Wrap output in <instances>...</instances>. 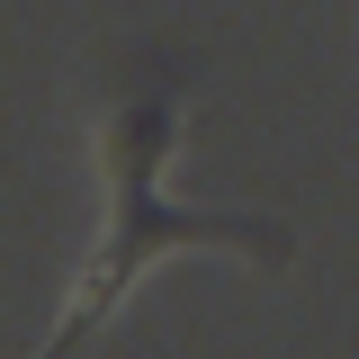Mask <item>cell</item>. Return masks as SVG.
<instances>
[{
	"label": "cell",
	"mask_w": 359,
	"mask_h": 359,
	"mask_svg": "<svg viewBox=\"0 0 359 359\" xmlns=\"http://www.w3.org/2000/svg\"><path fill=\"white\" fill-rule=\"evenodd\" d=\"M180 153V72L162 54H135L126 72L108 81V117H99V180H108V224H99V252L81 261V287L63 306V332H81L126 297L144 269L198 243V252H261V261H287V224L269 216H189L162 198V171Z\"/></svg>",
	"instance_id": "6da1fadb"
}]
</instances>
